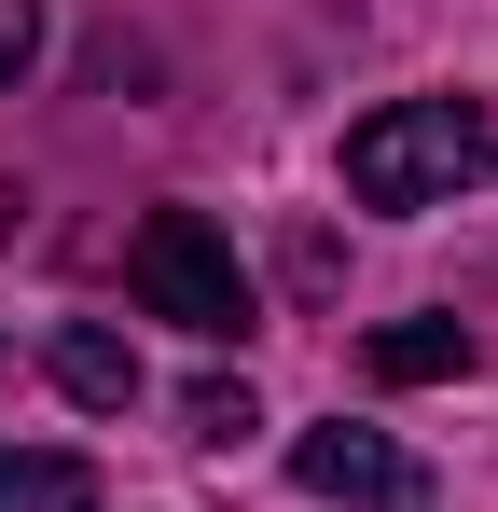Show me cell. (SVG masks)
I'll use <instances>...</instances> for the list:
<instances>
[{"mask_svg": "<svg viewBox=\"0 0 498 512\" xmlns=\"http://www.w3.org/2000/svg\"><path fill=\"white\" fill-rule=\"evenodd\" d=\"M498 167V111L485 97H388V111H360L346 125V194L360 208H457L471 180Z\"/></svg>", "mask_w": 498, "mask_h": 512, "instance_id": "cell-1", "label": "cell"}, {"mask_svg": "<svg viewBox=\"0 0 498 512\" xmlns=\"http://www.w3.org/2000/svg\"><path fill=\"white\" fill-rule=\"evenodd\" d=\"M125 291H139L153 319H180L194 346H236V333H263V291H249L236 236H222L208 208H153V222L125 236Z\"/></svg>", "mask_w": 498, "mask_h": 512, "instance_id": "cell-2", "label": "cell"}, {"mask_svg": "<svg viewBox=\"0 0 498 512\" xmlns=\"http://www.w3.org/2000/svg\"><path fill=\"white\" fill-rule=\"evenodd\" d=\"M291 485L305 499H346V512H429V471H415L388 429H291Z\"/></svg>", "mask_w": 498, "mask_h": 512, "instance_id": "cell-3", "label": "cell"}, {"mask_svg": "<svg viewBox=\"0 0 498 512\" xmlns=\"http://www.w3.org/2000/svg\"><path fill=\"white\" fill-rule=\"evenodd\" d=\"M42 360H56V388H70L83 416H125V402H139V346H125V333H97V319H70Z\"/></svg>", "mask_w": 498, "mask_h": 512, "instance_id": "cell-4", "label": "cell"}, {"mask_svg": "<svg viewBox=\"0 0 498 512\" xmlns=\"http://www.w3.org/2000/svg\"><path fill=\"white\" fill-rule=\"evenodd\" d=\"M0 512H97V457H70V443H0Z\"/></svg>", "mask_w": 498, "mask_h": 512, "instance_id": "cell-5", "label": "cell"}, {"mask_svg": "<svg viewBox=\"0 0 498 512\" xmlns=\"http://www.w3.org/2000/svg\"><path fill=\"white\" fill-rule=\"evenodd\" d=\"M374 360V388H429V374H471V319H388V333L360 346Z\"/></svg>", "mask_w": 498, "mask_h": 512, "instance_id": "cell-6", "label": "cell"}, {"mask_svg": "<svg viewBox=\"0 0 498 512\" xmlns=\"http://www.w3.org/2000/svg\"><path fill=\"white\" fill-rule=\"evenodd\" d=\"M180 429H194V443H249V429H263V402H249L236 374H208V388L180 402Z\"/></svg>", "mask_w": 498, "mask_h": 512, "instance_id": "cell-7", "label": "cell"}, {"mask_svg": "<svg viewBox=\"0 0 498 512\" xmlns=\"http://www.w3.org/2000/svg\"><path fill=\"white\" fill-rule=\"evenodd\" d=\"M28 56H42V0H0V84H28Z\"/></svg>", "mask_w": 498, "mask_h": 512, "instance_id": "cell-8", "label": "cell"}, {"mask_svg": "<svg viewBox=\"0 0 498 512\" xmlns=\"http://www.w3.org/2000/svg\"><path fill=\"white\" fill-rule=\"evenodd\" d=\"M14 208H28V194H14V180H0V236H14Z\"/></svg>", "mask_w": 498, "mask_h": 512, "instance_id": "cell-9", "label": "cell"}]
</instances>
